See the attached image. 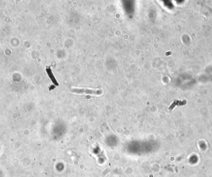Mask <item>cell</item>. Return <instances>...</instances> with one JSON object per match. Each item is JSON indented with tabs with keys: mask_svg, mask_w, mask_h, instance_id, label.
I'll list each match as a JSON object with an SVG mask.
<instances>
[{
	"mask_svg": "<svg viewBox=\"0 0 212 177\" xmlns=\"http://www.w3.org/2000/svg\"><path fill=\"white\" fill-rule=\"evenodd\" d=\"M72 91L76 94H86L93 95H101L102 94V91L100 90H91L87 88H72Z\"/></svg>",
	"mask_w": 212,
	"mask_h": 177,
	"instance_id": "1",
	"label": "cell"
},
{
	"mask_svg": "<svg viewBox=\"0 0 212 177\" xmlns=\"http://www.w3.org/2000/svg\"><path fill=\"white\" fill-rule=\"evenodd\" d=\"M46 71H47V74H48L49 77L50 78V79H51L52 81L53 82V83L54 84H55L56 85H58V82L56 81V80L55 79V77H54V76H53V73H52V70H51L50 68L47 67V69H46Z\"/></svg>",
	"mask_w": 212,
	"mask_h": 177,
	"instance_id": "2",
	"label": "cell"
}]
</instances>
